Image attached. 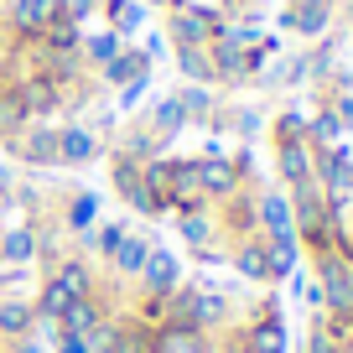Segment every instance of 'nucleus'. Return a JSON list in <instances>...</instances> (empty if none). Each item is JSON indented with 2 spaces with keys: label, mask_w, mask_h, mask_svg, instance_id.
<instances>
[{
  "label": "nucleus",
  "mask_w": 353,
  "mask_h": 353,
  "mask_svg": "<svg viewBox=\"0 0 353 353\" xmlns=\"http://www.w3.org/2000/svg\"><path fill=\"white\" fill-rule=\"evenodd\" d=\"M219 32H223L219 0H213V6H203V0H172V6H166L161 37H166L172 47H208Z\"/></svg>",
  "instance_id": "obj_1"
},
{
  "label": "nucleus",
  "mask_w": 353,
  "mask_h": 353,
  "mask_svg": "<svg viewBox=\"0 0 353 353\" xmlns=\"http://www.w3.org/2000/svg\"><path fill=\"white\" fill-rule=\"evenodd\" d=\"M0 145L26 172H57V120H32L21 135H11V141H0Z\"/></svg>",
  "instance_id": "obj_2"
},
{
  "label": "nucleus",
  "mask_w": 353,
  "mask_h": 353,
  "mask_svg": "<svg viewBox=\"0 0 353 353\" xmlns=\"http://www.w3.org/2000/svg\"><path fill=\"white\" fill-rule=\"evenodd\" d=\"M332 16H338V0H286L276 11V32H291L301 42H317L332 32Z\"/></svg>",
  "instance_id": "obj_3"
},
{
  "label": "nucleus",
  "mask_w": 353,
  "mask_h": 353,
  "mask_svg": "<svg viewBox=\"0 0 353 353\" xmlns=\"http://www.w3.org/2000/svg\"><path fill=\"white\" fill-rule=\"evenodd\" d=\"M312 286L322 296V312H353V265L343 254H317L312 260Z\"/></svg>",
  "instance_id": "obj_4"
},
{
  "label": "nucleus",
  "mask_w": 353,
  "mask_h": 353,
  "mask_svg": "<svg viewBox=\"0 0 353 353\" xmlns=\"http://www.w3.org/2000/svg\"><path fill=\"white\" fill-rule=\"evenodd\" d=\"M151 338H156V327H145V322H135L125 307H114V317L88 343H94V353H151Z\"/></svg>",
  "instance_id": "obj_5"
},
{
  "label": "nucleus",
  "mask_w": 353,
  "mask_h": 353,
  "mask_svg": "<svg viewBox=\"0 0 353 353\" xmlns=\"http://www.w3.org/2000/svg\"><path fill=\"white\" fill-rule=\"evenodd\" d=\"M254 192H260V182H254V188H239L234 198H223V203H213V223H219V239L223 244H239V239H250V234H260Z\"/></svg>",
  "instance_id": "obj_6"
},
{
  "label": "nucleus",
  "mask_w": 353,
  "mask_h": 353,
  "mask_svg": "<svg viewBox=\"0 0 353 353\" xmlns=\"http://www.w3.org/2000/svg\"><path fill=\"white\" fill-rule=\"evenodd\" d=\"M213 203L198 188V156H172V182H166V213L182 219V213H208Z\"/></svg>",
  "instance_id": "obj_7"
},
{
  "label": "nucleus",
  "mask_w": 353,
  "mask_h": 353,
  "mask_svg": "<svg viewBox=\"0 0 353 353\" xmlns=\"http://www.w3.org/2000/svg\"><path fill=\"white\" fill-rule=\"evenodd\" d=\"M52 6L57 0H6L0 6V32L11 42H42L47 21H52Z\"/></svg>",
  "instance_id": "obj_8"
},
{
  "label": "nucleus",
  "mask_w": 353,
  "mask_h": 353,
  "mask_svg": "<svg viewBox=\"0 0 353 353\" xmlns=\"http://www.w3.org/2000/svg\"><path fill=\"white\" fill-rule=\"evenodd\" d=\"M104 151H110V145H104L99 135L88 130L83 120H57V166L78 172V166H94V161H104Z\"/></svg>",
  "instance_id": "obj_9"
},
{
  "label": "nucleus",
  "mask_w": 353,
  "mask_h": 353,
  "mask_svg": "<svg viewBox=\"0 0 353 353\" xmlns=\"http://www.w3.org/2000/svg\"><path fill=\"white\" fill-rule=\"evenodd\" d=\"M182 254H172V250H161V244H151V254H145V270H141V281H135L130 291H141V296H172L176 286H182Z\"/></svg>",
  "instance_id": "obj_10"
},
{
  "label": "nucleus",
  "mask_w": 353,
  "mask_h": 353,
  "mask_svg": "<svg viewBox=\"0 0 353 353\" xmlns=\"http://www.w3.org/2000/svg\"><path fill=\"white\" fill-rule=\"evenodd\" d=\"M151 234H141V229H130L125 234V244L104 260V270H110V286H120V291H130L135 281H141V270H145V254H151Z\"/></svg>",
  "instance_id": "obj_11"
},
{
  "label": "nucleus",
  "mask_w": 353,
  "mask_h": 353,
  "mask_svg": "<svg viewBox=\"0 0 353 353\" xmlns=\"http://www.w3.org/2000/svg\"><path fill=\"white\" fill-rule=\"evenodd\" d=\"M11 83H16V94H21V104H26V114H32V120H57V114H63L68 88L57 83V78L37 73V78H11Z\"/></svg>",
  "instance_id": "obj_12"
},
{
  "label": "nucleus",
  "mask_w": 353,
  "mask_h": 353,
  "mask_svg": "<svg viewBox=\"0 0 353 353\" xmlns=\"http://www.w3.org/2000/svg\"><path fill=\"white\" fill-rule=\"evenodd\" d=\"M229 270L239 281H250V286H276L270 281V244H265V234H250V239L229 244Z\"/></svg>",
  "instance_id": "obj_13"
},
{
  "label": "nucleus",
  "mask_w": 353,
  "mask_h": 353,
  "mask_svg": "<svg viewBox=\"0 0 353 353\" xmlns=\"http://www.w3.org/2000/svg\"><path fill=\"white\" fill-rule=\"evenodd\" d=\"M99 219H104V198H99L94 188H73L63 203H57V223H63V234H68V239L88 234Z\"/></svg>",
  "instance_id": "obj_14"
},
{
  "label": "nucleus",
  "mask_w": 353,
  "mask_h": 353,
  "mask_svg": "<svg viewBox=\"0 0 353 353\" xmlns=\"http://www.w3.org/2000/svg\"><path fill=\"white\" fill-rule=\"evenodd\" d=\"M198 188H203L208 203H223V198H234L239 188H250V182L239 176V166H234L229 151H223V156H198Z\"/></svg>",
  "instance_id": "obj_15"
},
{
  "label": "nucleus",
  "mask_w": 353,
  "mask_h": 353,
  "mask_svg": "<svg viewBox=\"0 0 353 353\" xmlns=\"http://www.w3.org/2000/svg\"><path fill=\"white\" fill-rule=\"evenodd\" d=\"M270 156H276V182H281V188H301V182H317V176H312V141L270 145Z\"/></svg>",
  "instance_id": "obj_16"
},
{
  "label": "nucleus",
  "mask_w": 353,
  "mask_h": 353,
  "mask_svg": "<svg viewBox=\"0 0 353 353\" xmlns=\"http://www.w3.org/2000/svg\"><path fill=\"white\" fill-rule=\"evenodd\" d=\"M110 151H125V156H135V161H151V156H172V145L161 141V135L151 130V125L141 120V114H135L130 125H125L120 135H114V145Z\"/></svg>",
  "instance_id": "obj_17"
},
{
  "label": "nucleus",
  "mask_w": 353,
  "mask_h": 353,
  "mask_svg": "<svg viewBox=\"0 0 353 353\" xmlns=\"http://www.w3.org/2000/svg\"><path fill=\"white\" fill-rule=\"evenodd\" d=\"M151 68H156V63L145 57V47H141V42H125V47H120V57L99 68V88H125L130 78L151 73Z\"/></svg>",
  "instance_id": "obj_18"
},
{
  "label": "nucleus",
  "mask_w": 353,
  "mask_h": 353,
  "mask_svg": "<svg viewBox=\"0 0 353 353\" xmlns=\"http://www.w3.org/2000/svg\"><path fill=\"white\" fill-rule=\"evenodd\" d=\"M254 213H260V234H296L291 229V203H286V188H265L260 182V192H254Z\"/></svg>",
  "instance_id": "obj_19"
},
{
  "label": "nucleus",
  "mask_w": 353,
  "mask_h": 353,
  "mask_svg": "<svg viewBox=\"0 0 353 353\" xmlns=\"http://www.w3.org/2000/svg\"><path fill=\"white\" fill-rule=\"evenodd\" d=\"M99 16H104V26H114V32L125 37V42H135V37L151 26V6H141V0H104Z\"/></svg>",
  "instance_id": "obj_20"
},
{
  "label": "nucleus",
  "mask_w": 353,
  "mask_h": 353,
  "mask_svg": "<svg viewBox=\"0 0 353 353\" xmlns=\"http://www.w3.org/2000/svg\"><path fill=\"white\" fill-rule=\"evenodd\" d=\"M172 99L182 104V114H188V130H203V125L213 120V110H219V88H208V83H182V88H172Z\"/></svg>",
  "instance_id": "obj_21"
},
{
  "label": "nucleus",
  "mask_w": 353,
  "mask_h": 353,
  "mask_svg": "<svg viewBox=\"0 0 353 353\" xmlns=\"http://www.w3.org/2000/svg\"><path fill=\"white\" fill-rule=\"evenodd\" d=\"M37 332V307L32 296H0V343H16V338H32Z\"/></svg>",
  "instance_id": "obj_22"
},
{
  "label": "nucleus",
  "mask_w": 353,
  "mask_h": 353,
  "mask_svg": "<svg viewBox=\"0 0 353 353\" xmlns=\"http://www.w3.org/2000/svg\"><path fill=\"white\" fill-rule=\"evenodd\" d=\"M120 47H125V37L114 32V26H94V32H83V47H78V57H83L88 73L99 78V68L114 63V57H120Z\"/></svg>",
  "instance_id": "obj_23"
},
{
  "label": "nucleus",
  "mask_w": 353,
  "mask_h": 353,
  "mask_svg": "<svg viewBox=\"0 0 353 353\" xmlns=\"http://www.w3.org/2000/svg\"><path fill=\"white\" fill-rule=\"evenodd\" d=\"M0 265H37V223H6L0 229Z\"/></svg>",
  "instance_id": "obj_24"
},
{
  "label": "nucleus",
  "mask_w": 353,
  "mask_h": 353,
  "mask_svg": "<svg viewBox=\"0 0 353 353\" xmlns=\"http://www.w3.org/2000/svg\"><path fill=\"white\" fill-rule=\"evenodd\" d=\"M141 120H145V125H151V130H156V135H161V141H166V145H172V141H176V135L188 130V114H182V104H176V99H172V94H161V99H151V104H145V110H141Z\"/></svg>",
  "instance_id": "obj_25"
},
{
  "label": "nucleus",
  "mask_w": 353,
  "mask_h": 353,
  "mask_svg": "<svg viewBox=\"0 0 353 353\" xmlns=\"http://www.w3.org/2000/svg\"><path fill=\"white\" fill-rule=\"evenodd\" d=\"M265 135H270V145L307 141V110H296V104H281V110L265 120Z\"/></svg>",
  "instance_id": "obj_26"
},
{
  "label": "nucleus",
  "mask_w": 353,
  "mask_h": 353,
  "mask_svg": "<svg viewBox=\"0 0 353 353\" xmlns=\"http://www.w3.org/2000/svg\"><path fill=\"white\" fill-rule=\"evenodd\" d=\"M172 223H176V239L188 244V250L223 244V239H219V223H213V208H208V213H182V219H172Z\"/></svg>",
  "instance_id": "obj_27"
},
{
  "label": "nucleus",
  "mask_w": 353,
  "mask_h": 353,
  "mask_svg": "<svg viewBox=\"0 0 353 353\" xmlns=\"http://www.w3.org/2000/svg\"><path fill=\"white\" fill-rule=\"evenodd\" d=\"M26 125H32V114H26L21 94H16L11 78H0V141H11V135H21Z\"/></svg>",
  "instance_id": "obj_28"
},
{
  "label": "nucleus",
  "mask_w": 353,
  "mask_h": 353,
  "mask_svg": "<svg viewBox=\"0 0 353 353\" xmlns=\"http://www.w3.org/2000/svg\"><path fill=\"white\" fill-rule=\"evenodd\" d=\"M172 63L182 73V83H208L213 88V57L208 47H172Z\"/></svg>",
  "instance_id": "obj_29"
},
{
  "label": "nucleus",
  "mask_w": 353,
  "mask_h": 353,
  "mask_svg": "<svg viewBox=\"0 0 353 353\" xmlns=\"http://www.w3.org/2000/svg\"><path fill=\"white\" fill-rule=\"evenodd\" d=\"M83 32L88 26H78V21H52L37 47H42V52H57V57H73L78 47H83Z\"/></svg>",
  "instance_id": "obj_30"
},
{
  "label": "nucleus",
  "mask_w": 353,
  "mask_h": 353,
  "mask_svg": "<svg viewBox=\"0 0 353 353\" xmlns=\"http://www.w3.org/2000/svg\"><path fill=\"white\" fill-rule=\"evenodd\" d=\"M260 130H265V114L254 110V104H229V135H239V141H254Z\"/></svg>",
  "instance_id": "obj_31"
},
{
  "label": "nucleus",
  "mask_w": 353,
  "mask_h": 353,
  "mask_svg": "<svg viewBox=\"0 0 353 353\" xmlns=\"http://www.w3.org/2000/svg\"><path fill=\"white\" fill-rule=\"evenodd\" d=\"M151 88H156V83H151V73H141V78H130L125 88H114V114H130V110H141Z\"/></svg>",
  "instance_id": "obj_32"
},
{
  "label": "nucleus",
  "mask_w": 353,
  "mask_h": 353,
  "mask_svg": "<svg viewBox=\"0 0 353 353\" xmlns=\"http://www.w3.org/2000/svg\"><path fill=\"white\" fill-rule=\"evenodd\" d=\"M312 104H327V110L343 120V130L353 135V83H348V88H338V94H322V99H312Z\"/></svg>",
  "instance_id": "obj_33"
},
{
  "label": "nucleus",
  "mask_w": 353,
  "mask_h": 353,
  "mask_svg": "<svg viewBox=\"0 0 353 353\" xmlns=\"http://www.w3.org/2000/svg\"><path fill=\"white\" fill-rule=\"evenodd\" d=\"M52 353H94V343L78 338V332H63V327H57V332H52Z\"/></svg>",
  "instance_id": "obj_34"
},
{
  "label": "nucleus",
  "mask_w": 353,
  "mask_h": 353,
  "mask_svg": "<svg viewBox=\"0 0 353 353\" xmlns=\"http://www.w3.org/2000/svg\"><path fill=\"white\" fill-rule=\"evenodd\" d=\"M265 6H270V0H219L223 16H265Z\"/></svg>",
  "instance_id": "obj_35"
},
{
  "label": "nucleus",
  "mask_w": 353,
  "mask_h": 353,
  "mask_svg": "<svg viewBox=\"0 0 353 353\" xmlns=\"http://www.w3.org/2000/svg\"><path fill=\"white\" fill-rule=\"evenodd\" d=\"M141 47H145V57H151V63H161V57H166V52H172V42H166V37H161V32H151V37H145V42H141Z\"/></svg>",
  "instance_id": "obj_36"
},
{
  "label": "nucleus",
  "mask_w": 353,
  "mask_h": 353,
  "mask_svg": "<svg viewBox=\"0 0 353 353\" xmlns=\"http://www.w3.org/2000/svg\"><path fill=\"white\" fill-rule=\"evenodd\" d=\"M99 6H104V0H68V11H73L78 21H83V26L94 21V16H99Z\"/></svg>",
  "instance_id": "obj_37"
},
{
  "label": "nucleus",
  "mask_w": 353,
  "mask_h": 353,
  "mask_svg": "<svg viewBox=\"0 0 353 353\" xmlns=\"http://www.w3.org/2000/svg\"><path fill=\"white\" fill-rule=\"evenodd\" d=\"M141 6H151V11H166V6H172V0H141Z\"/></svg>",
  "instance_id": "obj_38"
},
{
  "label": "nucleus",
  "mask_w": 353,
  "mask_h": 353,
  "mask_svg": "<svg viewBox=\"0 0 353 353\" xmlns=\"http://www.w3.org/2000/svg\"><path fill=\"white\" fill-rule=\"evenodd\" d=\"M219 353H239V348H219Z\"/></svg>",
  "instance_id": "obj_39"
},
{
  "label": "nucleus",
  "mask_w": 353,
  "mask_h": 353,
  "mask_svg": "<svg viewBox=\"0 0 353 353\" xmlns=\"http://www.w3.org/2000/svg\"><path fill=\"white\" fill-rule=\"evenodd\" d=\"M0 229H6V213H0Z\"/></svg>",
  "instance_id": "obj_40"
},
{
  "label": "nucleus",
  "mask_w": 353,
  "mask_h": 353,
  "mask_svg": "<svg viewBox=\"0 0 353 353\" xmlns=\"http://www.w3.org/2000/svg\"><path fill=\"white\" fill-rule=\"evenodd\" d=\"M0 6H6V0H0Z\"/></svg>",
  "instance_id": "obj_41"
}]
</instances>
